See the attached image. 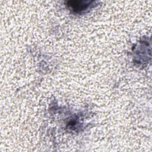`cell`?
Listing matches in <instances>:
<instances>
[{"label":"cell","mask_w":152,"mask_h":152,"mask_svg":"<svg viewBox=\"0 0 152 152\" xmlns=\"http://www.w3.org/2000/svg\"><path fill=\"white\" fill-rule=\"evenodd\" d=\"M93 1H69L66 2V5L72 10L75 12H80L87 9L91 5H93Z\"/></svg>","instance_id":"6da1fadb"}]
</instances>
